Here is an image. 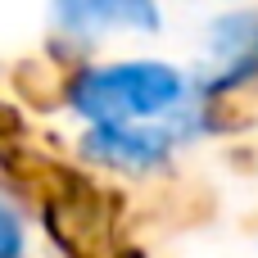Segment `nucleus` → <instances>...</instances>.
Wrapping results in <instances>:
<instances>
[{
    "label": "nucleus",
    "instance_id": "2",
    "mask_svg": "<svg viewBox=\"0 0 258 258\" xmlns=\"http://www.w3.org/2000/svg\"><path fill=\"white\" fill-rule=\"evenodd\" d=\"M209 54H213V68L200 82L209 95L254 77L258 73V14H227V18H218L213 32H209Z\"/></svg>",
    "mask_w": 258,
    "mask_h": 258
},
{
    "label": "nucleus",
    "instance_id": "1",
    "mask_svg": "<svg viewBox=\"0 0 258 258\" xmlns=\"http://www.w3.org/2000/svg\"><path fill=\"white\" fill-rule=\"evenodd\" d=\"M204 86L177 73L172 63L154 59H122L104 68H86L68 86L73 113H82L91 127L100 122H154L177 109H186Z\"/></svg>",
    "mask_w": 258,
    "mask_h": 258
},
{
    "label": "nucleus",
    "instance_id": "4",
    "mask_svg": "<svg viewBox=\"0 0 258 258\" xmlns=\"http://www.w3.org/2000/svg\"><path fill=\"white\" fill-rule=\"evenodd\" d=\"M23 254V222L14 213L9 200H0V258H18Z\"/></svg>",
    "mask_w": 258,
    "mask_h": 258
},
{
    "label": "nucleus",
    "instance_id": "3",
    "mask_svg": "<svg viewBox=\"0 0 258 258\" xmlns=\"http://www.w3.org/2000/svg\"><path fill=\"white\" fill-rule=\"evenodd\" d=\"M54 23L68 36H100L113 27H141L154 32L159 27V9L154 0H54Z\"/></svg>",
    "mask_w": 258,
    "mask_h": 258
}]
</instances>
